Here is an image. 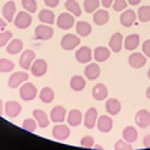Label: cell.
<instances>
[{"mask_svg":"<svg viewBox=\"0 0 150 150\" xmlns=\"http://www.w3.org/2000/svg\"><path fill=\"white\" fill-rule=\"evenodd\" d=\"M39 95L38 93V89H36V86L32 84V83H24L20 86V96L23 101H33V99Z\"/></svg>","mask_w":150,"mask_h":150,"instance_id":"obj_1","label":"cell"},{"mask_svg":"<svg viewBox=\"0 0 150 150\" xmlns=\"http://www.w3.org/2000/svg\"><path fill=\"white\" fill-rule=\"evenodd\" d=\"M14 24H15L17 29H21V30L27 29L30 24H32V14H30V12H27V11L18 12V14L15 15V18H14Z\"/></svg>","mask_w":150,"mask_h":150,"instance_id":"obj_2","label":"cell"},{"mask_svg":"<svg viewBox=\"0 0 150 150\" xmlns=\"http://www.w3.org/2000/svg\"><path fill=\"white\" fill-rule=\"evenodd\" d=\"M80 45V36L78 35H72V33H68L62 38L60 41V47L66 50V51H71V50L77 48Z\"/></svg>","mask_w":150,"mask_h":150,"instance_id":"obj_3","label":"cell"},{"mask_svg":"<svg viewBox=\"0 0 150 150\" xmlns=\"http://www.w3.org/2000/svg\"><path fill=\"white\" fill-rule=\"evenodd\" d=\"M56 24L57 27L62 29V30H69L74 24H75V20H74V15L71 12H63V14H60L56 20Z\"/></svg>","mask_w":150,"mask_h":150,"instance_id":"obj_4","label":"cell"},{"mask_svg":"<svg viewBox=\"0 0 150 150\" xmlns=\"http://www.w3.org/2000/svg\"><path fill=\"white\" fill-rule=\"evenodd\" d=\"M29 80V74L26 71H21V72H15L11 75V78L8 80V86L11 89H18L21 84H24Z\"/></svg>","mask_w":150,"mask_h":150,"instance_id":"obj_5","label":"cell"},{"mask_svg":"<svg viewBox=\"0 0 150 150\" xmlns=\"http://www.w3.org/2000/svg\"><path fill=\"white\" fill-rule=\"evenodd\" d=\"M54 35L53 29L50 24H39L36 29H35V36H36V39H41V41H48V39H51Z\"/></svg>","mask_w":150,"mask_h":150,"instance_id":"obj_6","label":"cell"},{"mask_svg":"<svg viewBox=\"0 0 150 150\" xmlns=\"http://www.w3.org/2000/svg\"><path fill=\"white\" fill-rule=\"evenodd\" d=\"M47 69H48V65L44 59H35V62L30 66V72L33 77H44L47 74Z\"/></svg>","mask_w":150,"mask_h":150,"instance_id":"obj_7","label":"cell"},{"mask_svg":"<svg viewBox=\"0 0 150 150\" xmlns=\"http://www.w3.org/2000/svg\"><path fill=\"white\" fill-rule=\"evenodd\" d=\"M75 59H77L78 63H90V60L93 59V51L89 48V47H81L77 50V53H75Z\"/></svg>","mask_w":150,"mask_h":150,"instance_id":"obj_8","label":"cell"},{"mask_svg":"<svg viewBox=\"0 0 150 150\" xmlns=\"http://www.w3.org/2000/svg\"><path fill=\"white\" fill-rule=\"evenodd\" d=\"M69 135H71V129H69V126H66V125L57 123L53 128V137L57 141H65Z\"/></svg>","mask_w":150,"mask_h":150,"instance_id":"obj_9","label":"cell"},{"mask_svg":"<svg viewBox=\"0 0 150 150\" xmlns=\"http://www.w3.org/2000/svg\"><path fill=\"white\" fill-rule=\"evenodd\" d=\"M146 62H147V57H146L144 54H141V53H132V54L129 56V59H128L129 66L134 68V69L143 68V66L146 65Z\"/></svg>","mask_w":150,"mask_h":150,"instance_id":"obj_10","label":"cell"},{"mask_svg":"<svg viewBox=\"0 0 150 150\" xmlns=\"http://www.w3.org/2000/svg\"><path fill=\"white\" fill-rule=\"evenodd\" d=\"M35 59H36V54L33 50H26V51H23V54L20 57V66L23 69H30Z\"/></svg>","mask_w":150,"mask_h":150,"instance_id":"obj_11","label":"cell"},{"mask_svg":"<svg viewBox=\"0 0 150 150\" xmlns=\"http://www.w3.org/2000/svg\"><path fill=\"white\" fill-rule=\"evenodd\" d=\"M135 18H137V14L135 11L132 9H125L120 15V23L123 27H132L135 24Z\"/></svg>","mask_w":150,"mask_h":150,"instance_id":"obj_12","label":"cell"},{"mask_svg":"<svg viewBox=\"0 0 150 150\" xmlns=\"http://www.w3.org/2000/svg\"><path fill=\"white\" fill-rule=\"evenodd\" d=\"M123 41H125V38L122 33H114L111 38H110V50L112 53H120L122 51V48H123Z\"/></svg>","mask_w":150,"mask_h":150,"instance_id":"obj_13","label":"cell"},{"mask_svg":"<svg viewBox=\"0 0 150 150\" xmlns=\"http://www.w3.org/2000/svg\"><path fill=\"white\" fill-rule=\"evenodd\" d=\"M83 122H84V126H86L87 129H93V128L96 126V122H98V111H96V108L92 107V108L87 110Z\"/></svg>","mask_w":150,"mask_h":150,"instance_id":"obj_14","label":"cell"},{"mask_svg":"<svg viewBox=\"0 0 150 150\" xmlns=\"http://www.w3.org/2000/svg\"><path fill=\"white\" fill-rule=\"evenodd\" d=\"M99 75H101V68H99L98 63H87V66L84 68V77L87 80H98Z\"/></svg>","mask_w":150,"mask_h":150,"instance_id":"obj_15","label":"cell"},{"mask_svg":"<svg viewBox=\"0 0 150 150\" xmlns=\"http://www.w3.org/2000/svg\"><path fill=\"white\" fill-rule=\"evenodd\" d=\"M5 112H6V116L9 119H15L21 112V105L17 101H8L5 104Z\"/></svg>","mask_w":150,"mask_h":150,"instance_id":"obj_16","label":"cell"},{"mask_svg":"<svg viewBox=\"0 0 150 150\" xmlns=\"http://www.w3.org/2000/svg\"><path fill=\"white\" fill-rule=\"evenodd\" d=\"M135 123L138 125V128H141V129L150 126V112L147 110H140L135 114Z\"/></svg>","mask_w":150,"mask_h":150,"instance_id":"obj_17","label":"cell"},{"mask_svg":"<svg viewBox=\"0 0 150 150\" xmlns=\"http://www.w3.org/2000/svg\"><path fill=\"white\" fill-rule=\"evenodd\" d=\"M92 96H93V99H96V101H104V99H107L108 98L107 86L102 84V83H98L92 89Z\"/></svg>","mask_w":150,"mask_h":150,"instance_id":"obj_18","label":"cell"},{"mask_svg":"<svg viewBox=\"0 0 150 150\" xmlns=\"http://www.w3.org/2000/svg\"><path fill=\"white\" fill-rule=\"evenodd\" d=\"M96 126H98L99 131L104 132V134L110 132L112 129V117H110V116H101V117H98Z\"/></svg>","mask_w":150,"mask_h":150,"instance_id":"obj_19","label":"cell"},{"mask_svg":"<svg viewBox=\"0 0 150 150\" xmlns=\"http://www.w3.org/2000/svg\"><path fill=\"white\" fill-rule=\"evenodd\" d=\"M105 108H107V111H108V114H110V116H117L119 112H120V110H122V104H120L119 99H116V98H110V99H107Z\"/></svg>","mask_w":150,"mask_h":150,"instance_id":"obj_20","label":"cell"},{"mask_svg":"<svg viewBox=\"0 0 150 150\" xmlns=\"http://www.w3.org/2000/svg\"><path fill=\"white\" fill-rule=\"evenodd\" d=\"M83 119H84V116L81 114L80 110H71L69 114H68V117H66L69 126H80L81 122H83Z\"/></svg>","mask_w":150,"mask_h":150,"instance_id":"obj_21","label":"cell"},{"mask_svg":"<svg viewBox=\"0 0 150 150\" xmlns=\"http://www.w3.org/2000/svg\"><path fill=\"white\" fill-rule=\"evenodd\" d=\"M110 20V14L107 9H98L93 12V21L98 24V26H105Z\"/></svg>","mask_w":150,"mask_h":150,"instance_id":"obj_22","label":"cell"},{"mask_svg":"<svg viewBox=\"0 0 150 150\" xmlns=\"http://www.w3.org/2000/svg\"><path fill=\"white\" fill-rule=\"evenodd\" d=\"M110 56H111V50L107 48V47H98L95 51H93V59L98 62V63L108 60Z\"/></svg>","mask_w":150,"mask_h":150,"instance_id":"obj_23","label":"cell"},{"mask_svg":"<svg viewBox=\"0 0 150 150\" xmlns=\"http://www.w3.org/2000/svg\"><path fill=\"white\" fill-rule=\"evenodd\" d=\"M2 12H3V17H5V20L8 23L14 21V18H15V2H12V0L11 2H6L3 5Z\"/></svg>","mask_w":150,"mask_h":150,"instance_id":"obj_24","label":"cell"},{"mask_svg":"<svg viewBox=\"0 0 150 150\" xmlns=\"http://www.w3.org/2000/svg\"><path fill=\"white\" fill-rule=\"evenodd\" d=\"M140 45V36L137 35V33H132L129 36L125 38V41H123V47L129 50V51H134V50Z\"/></svg>","mask_w":150,"mask_h":150,"instance_id":"obj_25","label":"cell"},{"mask_svg":"<svg viewBox=\"0 0 150 150\" xmlns=\"http://www.w3.org/2000/svg\"><path fill=\"white\" fill-rule=\"evenodd\" d=\"M50 119H51L54 123H62L65 119H66V111H65V108L62 107V105H59V107H54L53 110H51V114H50Z\"/></svg>","mask_w":150,"mask_h":150,"instance_id":"obj_26","label":"cell"},{"mask_svg":"<svg viewBox=\"0 0 150 150\" xmlns=\"http://www.w3.org/2000/svg\"><path fill=\"white\" fill-rule=\"evenodd\" d=\"M33 117L36 119L38 125H39L41 128H47L48 125H50V120H51V119L47 116V112L42 111V110H35L33 111Z\"/></svg>","mask_w":150,"mask_h":150,"instance_id":"obj_27","label":"cell"},{"mask_svg":"<svg viewBox=\"0 0 150 150\" xmlns=\"http://www.w3.org/2000/svg\"><path fill=\"white\" fill-rule=\"evenodd\" d=\"M6 51L8 54H18L23 51V41L21 39H11L9 44L6 45Z\"/></svg>","mask_w":150,"mask_h":150,"instance_id":"obj_28","label":"cell"},{"mask_svg":"<svg viewBox=\"0 0 150 150\" xmlns=\"http://www.w3.org/2000/svg\"><path fill=\"white\" fill-rule=\"evenodd\" d=\"M84 87H86L84 77H81V75H74L71 78V89L74 92H81V90H84Z\"/></svg>","mask_w":150,"mask_h":150,"instance_id":"obj_29","label":"cell"},{"mask_svg":"<svg viewBox=\"0 0 150 150\" xmlns=\"http://www.w3.org/2000/svg\"><path fill=\"white\" fill-rule=\"evenodd\" d=\"M39 21H42L44 24H54V21H56V17H54V12L51 11V9H42L41 12H39Z\"/></svg>","mask_w":150,"mask_h":150,"instance_id":"obj_30","label":"cell"},{"mask_svg":"<svg viewBox=\"0 0 150 150\" xmlns=\"http://www.w3.org/2000/svg\"><path fill=\"white\" fill-rule=\"evenodd\" d=\"M137 138H138V131H137L134 126H126L123 129V140L128 141V143H134L137 141Z\"/></svg>","mask_w":150,"mask_h":150,"instance_id":"obj_31","label":"cell"},{"mask_svg":"<svg viewBox=\"0 0 150 150\" xmlns=\"http://www.w3.org/2000/svg\"><path fill=\"white\" fill-rule=\"evenodd\" d=\"M65 9H68L72 15L75 17H80L83 14V11H81V6L78 5L77 0H66V3H65Z\"/></svg>","mask_w":150,"mask_h":150,"instance_id":"obj_32","label":"cell"},{"mask_svg":"<svg viewBox=\"0 0 150 150\" xmlns=\"http://www.w3.org/2000/svg\"><path fill=\"white\" fill-rule=\"evenodd\" d=\"M39 98L44 104H51L54 101V90L51 87H44V89L39 92Z\"/></svg>","mask_w":150,"mask_h":150,"instance_id":"obj_33","label":"cell"},{"mask_svg":"<svg viewBox=\"0 0 150 150\" xmlns=\"http://www.w3.org/2000/svg\"><path fill=\"white\" fill-rule=\"evenodd\" d=\"M77 33L78 36H89L92 33V27L87 21H80L77 23Z\"/></svg>","mask_w":150,"mask_h":150,"instance_id":"obj_34","label":"cell"},{"mask_svg":"<svg viewBox=\"0 0 150 150\" xmlns=\"http://www.w3.org/2000/svg\"><path fill=\"white\" fill-rule=\"evenodd\" d=\"M14 68H15V65H14V62H12V60H9V59H0V72H3V74L12 72Z\"/></svg>","mask_w":150,"mask_h":150,"instance_id":"obj_35","label":"cell"},{"mask_svg":"<svg viewBox=\"0 0 150 150\" xmlns=\"http://www.w3.org/2000/svg\"><path fill=\"white\" fill-rule=\"evenodd\" d=\"M99 0H84V11L92 14V12L98 11L99 9Z\"/></svg>","mask_w":150,"mask_h":150,"instance_id":"obj_36","label":"cell"},{"mask_svg":"<svg viewBox=\"0 0 150 150\" xmlns=\"http://www.w3.org/2000/svg\"><path fill=\"white\" fill-rule=\"evenodd\" d=\"M138 20L141 23L150 21V6H141L138 9Z\"/></svg>","mask_w":150,"mask_h":150,"instance_id":"obj_37","label":"cell"},{"mask_svg":"<svg viewBox=\"0 0 150 150\" xmlns=\"http://www.w3.org/2000/svg\"><path fill=\"white\" fill-rule=\"evenodd\" d=\"M38 126H39V125H38V122H36L35 117L33 119H26V120L23 122V129H26L29 132H35Z\"/></svg>","mask_w":150,"mask_h":150,"instance_id":"obj_38","label":"cell"},{"mask_svg":"<svg viewBox=\"0 0 150 150\" xmlns=\"http://www.w3.org/2000/svg\"><path fill=\"white\" fill-rule=\"evenodd\" d=\"M21 5H23V9L27 11V12H30V14H33V12L38 11V3H36V0H23Z\"/></svg>","mask_w":150,"mask_h":150,"instance_id":"obj_39","label":"cell"},{"mask_svg":"<svg viewBox=\"0 0 150 150\" xmlns=\"http://www.w3.org/2000/svg\"><path fill=\"white\" fill-rule=\"evenodd\" d=\"M11 39H12V32H9V30H2V32H0V48L6 47Z\"/></svg>","mask_w":150,"mask_h":150,"instance_id":"obj_40","label":"cell"},{"mask_svg":"<svg viewBox=\"0 0 150 150\" xmlns=\"http://www.w3.org/2000/svg\"><path fill=\"white\" fill-rule=\"evenodd\" d=\"M80 146L84 147V149H92L95 146V138H93L92 135H86V137H83V138H81Z\"/></svg>","mask_w":150,"mask_h":150,"instance_id":"obj_41","label":"cell"},{"mask_svg":"<svg viewBox=\"0 0 150 150\" xmlns=\"http://www.w3.org/2000/svg\"><path fill=\"white\" fill-rule=\"evenodd\" d=\"M126 3H128V0H114L112 6H114V11L120 12V11H125V9H126Z\"/></svg>","mask_w":150,"mask_h":150,"instance_id":"obj_42","label":"cell"},{"mask_svg":"<svg viewBox=\"0 0 150 150\" xmlns=\"http://www.w3.org/2000/svg\"><path fill=\"white\" fill-rule=\"evenodd\" d=\"M114 149L116 150H126V149H132V144L128 143V141H125V140H119L116 144H114Z\"/></svg>","mask_w":150,"mask_h":150,"instance_id":"obj_43","label":"cell"},{"mask_svg":"<svg viewBox=\"0 0 150 150\" xmlns=\"http://www.w3.org/2000/svg\"><path fill=\"white\" fill-rule=\"evenodd\" d=\"M143 54L146 57H150V39L144 41V44H143Z\"/></svg>","mask_w":150,"mask_h":150,"instance_id":"obj_44","label":"cell"},{"mask_svg":"<svg viewBox=\"0 0 150 150\" xmlns=\"http://www.w3.org/2000/svg\"><path fill=\"white\" fill-rule=\"evenodd\" d=\"M44 3H45V6H48V8H56V6L59 5V0H44Z\"/></svg>","mask_w":150,"mask_h":150,"instance_id":"obj_45","label":"cell"},{"mask_svg":"<svg viewBox=\"0 0 150 150\" xmlns=\"http://www.w3.org/2000/svg\"><path fill=\"white\" fill-rule=\"evenodd\" d=\"M112 3H114V0H102V6H104L105 9L111 8V6H112Z\"/></svg>","mask_w":150,"mask_h":150,"instance_id":"obj_46","label":"cell"},{"mask_svg":"<svg viewBox=\"0 0 150 150\" xmlns=\"http://www.w3.org/2000/svg\"><path fill=\"white\" fill-rule=\"evenodd\" d=\"M143 146H144V147H150V135H146V137H144Z\"/></svg>","mask_w":150,"mask_h":150,"instance_id":"obj_47","label":"cell"},{"mask_svg":"<svg viewBox=\"0 0 150 150\" xmlns=\"http://www.w3.org/2000/svg\"><path fill=\"white\" fill-rule=\"evenodd\" d=\"M6 23H8L6 20H2V18H0V32L6 29Z\"/></svg>","mask_w":150,"mask_h":150,"instance_id":"obj_48","label":"cell"},{"mask_svg":"<svg viewBox=\"0 0 150 150\" xmlns=\"http://www.w3.org/2000/svg\"><path fill=\"white\" fill-rule=\"evenodd\" d=\"M140 2H141V0H128V3H129V5H132V6L140 5Z\"/></svg>","mask_w":150,"mask_h":150,"instance_id":"obj_49","label":"cell"},{"mask_svg":"<svg viewBox=\"0 0 150 150\" xmlns=\"http://www.w3.org/2000/svg\"><path fill=\"white\" fill-rule=\"evenodd\" d=\"M3 112H5V104H3L2 99H0V116H2Z\"/></svg>","mask_w":150,"mask_h":150,"instance_id":"obj_50","label":"cell"},{"mask_svg":"<svg viewBox=\"0 0 150 150\" xmlns=\"http://www.w3.org/2000/svg\"><path fill=\"white\" fill-rule=\"evenodd\" d=\"M146 98H147L149 101H150V87H149V89L146 90Z\"/></svg>","mask_w":150,"mask_h":150,"instance_id":"obj_51","label":"cell"},{"mask_svg":"<svg viewBox=\"0 0 150 150\" xmlns=\"http://www.w3.org/2000/svg\"><path fill=\"white\" fill-rule=\"evenodd\" d=\"M147 77H149V80H150V69L147 71Z\"/></svg>","mask_w":150,"mask_h":150,"instance_id":"obj_52","label":"cell"}]
</instances>
